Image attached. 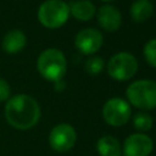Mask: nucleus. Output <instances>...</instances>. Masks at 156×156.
Returning <instances> with one entry per match:
<instances>
[{
	"instance_id": "nucleus-13",
	"label": "nucleus",
	"mask_w": 156,
	"mask_h": 156,
	"mask_svg": "<svg viewBox=\"0 0 156 156\" xmlns=\"http://www.w3.org/2000/svg\"><path fill=\"white\" fill-rule=\"evenodd\" d=\"M154 12V5L150 0H135L130 6V17L134 22L147 21Z\"/></svg>"
},
{
	"instance_id": "nucleus-18",
	"label": "nucleus",
	"mask_w": 156,
	"mask_h": 156,
	"mask_svg": "<svg viewBox=\"0 0 156 156\" xmlns=\"http://www.w3.org/2000/svg\"><path fill=\"white\" fill-rule=\"evenodd\" d=\"M10 95H11V89L9 83L5 79L0 78V102L7 101L10 99Z\"/></svg>"
},
{
	"instance_id": "nucleus-16",
	"label": "nucleus",
	"mask_w": 156,
	"mask_h": 156,
	"mask_svg": "<svg viewBox=\"0 0 156 156\" xmlns=\"http://www.w3.org/2000/svg\"><path fill=\"white\" fill-rule=\"evenodd\" d=\"M144 57L146 60V62L151 66L156 68V38L150 39L145 46H144Z\"/></svg>"
},
{
	"instance_id": "nucleus-14",
	"label": "nucleus",
	"mask_w": 156,
	"mask_h": 156,
	"mask_svg": "<svg viewBox=\"0 0 156 156\" xmlns=\"http://www.w3.org/2000/svg\"><path fill=\"white\" fill-rule=\"evenodd\" d=\"M96 150L101 156H121V145L118 140L111 135L100 138L96 143Z\"/></svg>"
},
{
	"instance_id": "nucleus-10",
	"label": "nucleus",
	"mask_w": 156,
	"mask_h": 156,
	"mask_svg": "<svg viewBox=\"0 0 156 156\" xmlns=\"http://www.w3.org/2000/svg\"><path fill=\"white\" fill-rule=\"evenodd\" d=\"M98 22L106 32H116L122 23V15L113 5H102L98 11Z\"/></svg>"
},
{
	"instance_id": "nucleus-19",
	"label": "nucleus",
	"mask_w": 156,
	"mask_h": 156,
	"mask_svg": "<svg viewBox=\"0 0 156 156\" xmlns=\"http://www.w3.org/2000/svg\"><path fill=\"white\" fill-rule=\"evenodd\" d=\"M101 1H105V2H110V1H113V0H101Z\"/></svg>"
},
{
	"instance_id": "nucleus-15",
	"label": "nucleus",
	"mask_w": 156,
	"mask_h": 156,
	"mask_svg": "<svg viewBox=\"0 0 156 156\" xmlns=\"http://www.w3.org/2000/svg\"><path fill=\"white\" fill-rule=\"evenodd\" d=\"M133 124L134 127L140 132H147L152 127V118L146 112H138L133 117Z\"/></svg>"
},
{
	"instance_id": "nucleus-12",
	"label": "nucleus",
	"mask_w": 156,
	"mask_h": 156,
	"mask_svg": "<svg viewBox=\"0 0 156 156\" xmlns=\"http://www.w3.org/2000/svg\"><path fill=\"white\" fill-rule=\"evenodd\" d=\"M69 7V12L72 13V16L82 22H87L90 21L94 15H95V6L91 1L89 0H77L73 1Z\"/></svg>"
},
{
	"instance_id": "nucleus-11",
	"label": "nucleus",
	"mask_w": 156,
	"mask_h": 156,
	"mask_svg": "<svg viewBox=\"0 0 156 156\" xmlns=\"http://www.w3.org/2000/svg\"><path fill=\"white\" fill-rule=\"evenodd\" d=\"M26 43H27L26 34L20 29H12L4 35L1 41V48L7 54H17L24 49Z\"/></svg>"
},
{
	"instance_id": "nucleus-17",
	"label": "nucleus",
	"mask_w": 156,
	"mask_h": 156,
	"mask_svg": "<svg viewBox=\"0 0 156 156\" xmlns=\"http://www.w3.org/2000/svg\"><path fill=\"white\" fill-rule=\"evenodd\" d=\"M104 60L99 56H93L85 62V71L90 74H98L104 69Z\"/></svg>"
},
{
	"instance_id": "nucleus-1",
	"label": "nucleus",
	"mask_w": 156,
	"mask_h": 156,
	"mask_svg": "<svg viewBox=\"0 0 156 156\" xmlns=\"http://www.w3.org/2000/svg\"><path fill=\"white\" fill-rule=\"evenodd\" d=\"M5 118L16 129L26 130L34 127L40 118V107L34 98L17 94L10 98L5 106Z\"/></svg>"
},
{
	"instance_id": "nucleus-9",
	"label": "nucleus",
	"mask_w": 156,
	"mask_h": 156,
	"mask_svg": "<svg viewBox=\"0 0 156 156\" xmlns=\"http://www.w3.org/2000/svg\"><path fill=\"white\" fill-rule=\"evenodd\" d=\"M154 144L150 136L143 133L129 135L123 144L124 156H149L152 151Z\"/></svg>"
},
{
	"instance_id": "nucleus-7",
	"label": "nucleus",
	"mask_w": 156,
	"mask_h": 156,
	"mask_svg": "<svg viewBox=\"0 0 156 156\" xmlns=\"http://www.w3.org/2000/svg\"><path fill=\"white\" fill-rule=\"evenodd\" d=\"M77 140L74 128L68 123H60L55 126L49 134V144L57 152H66L71 150Z\"/></svg>"
},
{
	"instance_id": "nucleus-4",
	"label": "nucleus",
	"mask_w": 156,
	"mask_h": 156,
	"mask_svg": "<svg viewBox=\"0 0 156 156\" xmlns=\"http://www.w3.org/2000/svg\"><path fill=\"white\" fill-rule=\"evenodd\" d=\"M69 16V7L62 0H46L38 9L39 22L49 29L62 27Z\"/></svg>"
},
{
	"instance_id": "nucleus-8",
	"label": "nucleus",
	"mask_w": 156,
	"mask_h": 156,
	"mask_svg": "<svg viewBox=\"0 0 156 156\" xmlns=\"http://www.w3.org/2000/svg\"><path fill=\"white\" fill-rule=\"evenodd\" d=\"M102 34L95 28H85L80 30L74 39V45L84 55L95 54L102 45Z\"/></svg>"
},
{
	"instance_id": "nucleus-3",
	"label": "nucleus",
	"mask_w": 156,
	"mask_h": 156,
	"mask_svg": "<svg viewBox=\"0 0 156 156\" xmlns=\"http://www.w3.org/2000/svg\"><path fill=\"white\" fill-rule=\"evenodd\" d=\"M128 101L141 110L156 107V82L140 79L130 83L126 90Z\"/></svg>"
},
{
	"instance_id": "nucleus-6",
	"label": "nucleus",
	"mask_w": 156,
	"mask_h": 156,
	"mask_svg": "<svg viewBox=\"0 0 156 156\" xmlns=\"http://www.w3.org/2000/svg\"><path fill=\"white\" fill-rule=\"evenodd\" d=\"M129 104L121 98H112L107 100L102 107V117L105 122L112 127H121L126 124L130 117Z\"/></svg>"
},
{
	"instance_id": "nucleus-2",
	"label": "nucleus",
	"mask_w": 156,
	"mask_h": 156,
	"mask_svg": "<svg viewBox=\"0 0 156 156\" xmlns=\"http://www.w3.org/2000/svg\"><path fill=\"white\" fill-rule=\"evenodd\" d=\"M38 72L43 78L50 82L62 80L67 71V61L62 51L55 48L44 50L37 61Z\"/></svg>"
},
{
	"instance_id": "nucleus-5",
	"label": "nucleus",
	"mask_w": 156,
	"mask_h": 156,
	"mask_svg": "<svg viewBox=\"0 0 156 156\" xmlns=\"http://www.w3.org/2000/svg\"><path fill=\"white\" fill-rule=\"evenodd\" d=\"M138 71V61L130 52H117L107 62L108 76L118 82L130 79Z\"/></svg>"
}]
</instances>
